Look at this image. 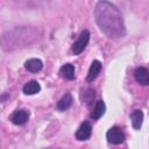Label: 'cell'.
Masks as SVG:
<instances>
[{"instance_id": "6da1fadb", "label": "cell", "mask_w": 149, "mask_h": 149, "mask_svg": "<svg viewBox=\"0 0 149 149\" xmlns=\"http://www.w3.org/2000/svg\"><path fill=\"white\" fill-rule=\"evenodd\" d=\"M94 19L100 30L111 38L126 35V27L120 10L109 1H99L94 7Z\"/></svg>"}, {"instance_id": "7a4b0ae2", "label": "cell", "mask_w": 149, "mask_h": 149, "mask_svg": "<svg viewBox=\"0 0 149 149\" xmlns=\"http://www.w3.org/2000/svg\"><path fill=\"white\" fill-rule=\"evenodd\" d=\"M34 30L27 28H16L12 31L6 33L1 38V44L5 50H10L14 48H23L27 43H29L30 38H35L36 35H30Z\"/></svg>"}, {"instance_id": "3957f363", "label": "cell", "mask_w": 149, "mask_h": 149, "mask_svg": "<svg viewBox=\"0 0 149 149\" xmlns=\"http://www.w3.org/2000/svg\"><path fill=\"white\" fill-rule=\"evenodd\" d=\"M88 41H90V31L85 29V30H83V31L80 33L78 40L73 43V45H72V52H73L74 55L81 54V52L84 51V49L86 48Z\"/></svg>"}, {"instance_id": "277c9868", "label": "cell", "mask_w": 149, "mask_h": 149, "mask_svg": "<svg viewBox=\"0 0 149 149\" xmlns=\"http://www.w3.org/2000/svg\"><path fill=\"white\" fill-rule=\"evenodd\" d=\"M106 139L112 144H121L125 141V134L119 127H112L106 133Z\"/></svg>"}, {"instance_id": "5b68a950", "label": "cell", "mask_w": 149, "mask_h": 149, "mask_svg": "<svg viewBox=\"0 0 149 149\" xmlns=\"http://www.w3.org/2000/svg\"><path fill=\"white\" fill-rule=\"evenodd\" d=\"M92 134V126L88 121H84L80 123L78 129L76 130V139L78 141H86L90 139Z\"/></svg>"}, {"instance_id": "8992f818", "label": "cell", "mask_w": 149, "mask_h": 149, "mask_svg": "<svg viewBox=\"0 0 149 149\" xmlns=\"http://www.w3.org/2000/svg\"><path fill=\"white\" fill-rule=\"evenodd\" d=\"M29 118V112L26 111V109H19V111H15L12 116H10V120L14 125H17V126H21L23 123L27 122Z\"/></svg>"}, {"instance_id": "52a82bcc", "label": "cell", "mask_w": 149, "mask_h": 149, "mask_svg": "<svg viewBox=\"0 0 149 149\" xmlns=\"http://www.w3.org/2000/svg\"><path fill=\"white\" fill-rule=\"evenodd\" d=\"M101 68H102L101 63H100L98 59H94V61L92 62L90 69H88V73H87V76H86V80H87L88 83L93 81V80L98 77V74L100 73Z\"/></svg>"}, {"instance_id": "ba28073f", "label": "cell", "mask_w": 149, "mask_h": 149, "mask_svg": "<svg viewBox=\"0 0 149 149\" xmlns=\"http://www.w3.org/2000/svg\"><path fill=\"white\" fill-rule=\"evenodd\" d=\"M135 80L141 85H149V70L146 68H137L134 72Z\"/></svg>"}, {"instance_id": "9c48e42d", "label": "cell", "mask_w": 149, "mask_h": 149, "mask_svg": "<svg viewBox=\"0 0 149 149\" xmlns=\"http://www.w3.org/2000/svg\"><path fill=\"white\" fill-rule=\"evenodd\" d=\"M72 102H73L72 95H71L70 92H68V93H65V94L58 100V102H57V105H56V108H57L58 111H66L68 108L71 107Z\"/></svg>"}, {"instance_id": "30bf717a", "label": "cell", "mask_w": 149, "mask_h": 149, "mask_svg": "<svg viewBox=\"0 0 149 149\" xmlns=\"http://www.w3.org/2000/svg\"><path fill=\"white\" fill-rule=\"evenodd\" d=\"M24 68H26V70H28L29 72L36 73V72L41 71V69L43 68V63H42V61L38 59V58H31V59H28V61L24 63Z\"/></svg>"}, {"instance_id": "8fae6325", "label": "cell", "mask_w": 149, "mask_h": 149, "mask_svg": "<svg viewBox=\"0 0 149 149\" xmlns=\"http://www.w3.org/2000/svg\"><path fill=\"white\" fill-rule=\"evenodd\" d=\"M22 91L27 95H33V94H36V93H38L41 91V86L36 80H30V81L24 84Z\"/></svg>"}, {"instance_id": "7c38bea8", "label": "cell", "mask_w": 149, "mask_h": 149, "mask_svg": "<svg viewBox=\"0 0 149 149\" xmlns=\"http://www.w3.org/2000/svg\"><path fill=\"white\" fill-rule=\"evenodd\" d=\"M130 120L134 129H140L143 121V112L141 109H135L130 113Z\"/></svg>"}, {"instance_id": "4fadbf2b", "label": "cell", "mask_w": 149, "mask_h": 149, "mask_svg": "<svg viewBox=\"0 0 149 149\" xmlns=\"http://www.w3.org/2000/svg\"><path fill=\"white\" fill-rule=\"evenodd\" d=\"M59 74H61L63 78H65V79L73 80V79H74V68H73V65L70 64V63L64 64V65L61 68V70H59Z\"/></svg>"}, {"instance_id": "5bb4252c", "label": "cell", "mask_w": 149, "mask_h": 149, "mask_svg": "<svg viewBox=\"0 0 149 149\" xmlns=\"http://www.w3.org/2000/svg\"><path fill=\"white\" fill-rule=\"evenodd\" d=\"M105 111H106L105 102H104L102 100H98V101L95 102V106H94V109H93L91 116H92L94 120H98V119H100V118L104 115Z\"/></svg>"}, {"instance_id": "9a60e30c", "label": "cell", "mask_w": 149, "mask_h": 149, "mask_svg": "<svg viewBox=\"0 0 149 149\" xmlns=\"http://www.w3.org/2000/svg\"><path fill=\"white\" fill-rule=\"evenodd\" d=\"M93 99H94V90H92V88H88V90L85 92L84 101H85L87 105H90V104L93 101Z\"/></svg>"}]
</instances>
